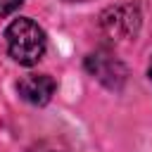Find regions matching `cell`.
Segmentation results:
<instances>
[{
  "instance_id": "6da1fadb",
  "label": "cell",
  "mask_w": 152,
  "mask_h": 152,
  "mask_svg": "<svg viewBox=\"0 0 152 152\" xmlns=\"http://www.w3.org/2000/svg\"><path fill=\"white\" fill-rule=\"evenodd\" d=\"M5 40H7L10 57L24 66H33L45 55V48H48L45 31L28 17L14 19L5 31Z\"/></svg>"
},
{
  "instance_id": "7a4b0ae2",
  "label": "cell",
  "mask_w": 152,
  "mask_h": 152,
  "mask_svg": "<svg viewBox=\"0 0 152 152\" xmlns=\"http://www.w3.org/2000/svg\"><path fill=\"white\" fill-rule=\"evenodd\" d=\"M140 24H142V14L135 2L114 5L100 14V31L109 43H126L135 38L140 31Z\"/></svg>"
},
{
  "instance_id": "3957f363",
  "label": "cell",
  "mask_w": 152,
  "mask_h": 152,
  "mask_svg": "<svg viewBox=\"0 0 152 152\" xmlns=\"http://www.w3.org/2000/svg\"><path fill=\"white\" fill-rule=\"evenodd\" d=\"M86 71L95 81H100L102 86H107L112 90H119L126 83V66L109 50H95V52H90L86 57Z\"/></svg>"
},
{
  "instance_id": "277c9868",
  "label": "cell",
  "mask_w": 152,
  "mask_h": 152,
  "mask_svg": "<svg viewBox=\"0 0 152 152\" xmlns=\"http://www.w3.org/2000/svg\"><path fill=\"white\" fill-rule=\"evenodd\" d=\"M57 90V83L50 74H26L24 78H19L17 83V93L21 100H26L28 104H36V107H43L52 100Z\"/></svg>"
},
{
  "instance_id": "5b68a950",
  "label": "cell",
  "mask_w": 152,
  "mask_h": 152,
  "mask_svg": "<svg viewBox=\"0 0 152 152\" xmlns=\"http://www.w3.org/2000/svg\"><path fill=\"white\" fill-rule=\"evenodd\" d=\"M24 0H0V17H7V14H12L19 5H21Z\"/></svg>"
},
{
  "instance_id": "8992f818",
  "label": "cell",
  "mask_w": 152,
  "mask_h": 152,
  "mask_svg": "<svg viewBox=\"0 0 152 152\" xmlns=\"http://www.w3.org/2000/svg\"><path fill=\"white\" fill-rule=\"evenodd\" d=\"M36 152H69V150H66V147H59V145H55V142H40Z\"/></svg>"
},
{
  "instance_id": "52a82bcc",
  "label": "cell",
  "mask_w": 152,
  "mask_h": 152,
  "mask_svg": "<svg viewBox=\"0 0 152 152\" xmlns=\"http://www.w3.org/2000/svg\"><path fill=\"white\" fill-rule=\"evenodd\" d=\"M69 2H86V0H69Z\"/></svg>"
},
{
  "instance_id": "ba28073f",
  "label": "cell",
  "mask_w": 152,
  "mask_h": 152,
  "mask_svg": "<svg viewBox=\"0 0 152 152\" xmlns=\"http://www.w3.org/2000/svg\"><path fill=\"white\" fill-rule=\"evenodd\" d=\"M150 78H152V64H150Z\"/></svg>"
}]
</instances>
